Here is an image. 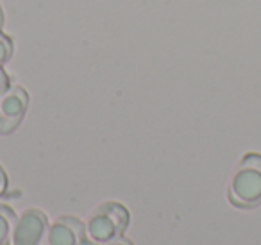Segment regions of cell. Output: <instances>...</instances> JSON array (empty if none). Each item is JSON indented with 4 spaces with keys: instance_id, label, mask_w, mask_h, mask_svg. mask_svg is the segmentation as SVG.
Returning <instances> with one entry per match:
<instances>
[{
    "instance_id": "1",
    "label": "cell",
    "mask_w": 261,
    "mask_h": 245,
    "mask_svg": "<svg viewBox=\"0 0 261 245\" xmlns=\"http://www.w3.org/2000/svg\"><path fill=\"white\" fill-rule=\"evenodd\" d=\"M227 197L240 209H252L261 204V154L249 152L240 159L229 181Z\"/></svg>"
},
{
    "instance_id": "2",
    "label": "cell",
    "mask_w": 261,
    "mask_h": 245,
    "mask_svg": "<svg viewBox=\"0 0 261 245\" xmlns=\"http://www.w3.org/2000/svg\"><path fill=\"white\" fill-rule=\"evenodd\" d=\"M129 209L120 202H102L98 204L84 222L86 241L93 245H108L116 238L123 236L129 226Z\"/></svg>"
},
{
    "instance_id": "3",
    "label": "cell",
    "mask_w": 261,
    "mask_h": 245,
    "mask_svg": "<svg viewBox=\"0 0 261 245\" xmlns=\"http://www.w3.org/2000/svg\"><path fill=\"white\" fill-rule=\"evenodd\" d=\"M48 218L41 209L29 208L16 218L11 245H41L48 231Z\"/></svg>"
},
{
    "instance_id": "4",
    "label": "cell",
    "mask_w": 261,
    "mask_h": 245,
    "mask_svg": "<svg viewBox=\"0 0 261 245\" xmlns=\"http://www.w3.org/2000/svg\"><path fill=\"white\" fill-rule=\"evenodd\" d=\"M29 93L22 86H9L0 95V134H11L25 116Z\"/></svg>"
},
{
    "instance_id": "5",
    "label": "cell",
    "mask_w": 261,
    "mask_h": 245,
    "mask_svg": "<svg viewBox=\"0 0 261 245\" xmlns=\"http://www.w3.org/2000/svg\"><path fill=\"white\" fill-rule=\"evenodd\" d=\"M86 240L84 234V224L77 216L63 215L58 216L48 226L45 234V245H81Z\"/></svg>"
},
{
    "instance_id": "6",
    "label": "cell",
    "mask_w": 261,
    "mask_h": 245,
    "mask_svg": "<svg viewBox=\"0 0 261 245\" xmlns=\"http://www.w3.org/2000/svg\"><path fill=\"white\" fill-rule=\"evenodd\" d=\"M16 224V215L9 206L0 204V245L11 243V234Z\"/></svg>"
},
{
    "instance_id": "7",
    "label": "cell",
    "mask_w": 261,
    "mask_h": 245,
    "mask_svg": "<svg viewBox=\"0 0 261 245\" xmlns=\"http://www.w3.org/2000/svg\"><path fill=\"white\" fill-rule=\"evenodd\" d=\"M13 56V41L6 34L0 33V66L8 63Z\"/></svg>"
},
{
    "instance_id": "8",
    "label": "cell",
    "mask_w": 261,
    "mask_h": 245,
    "mask_svg": "<svg viewBox=\"0 0 261 245\" xmlns=\"http://www.w3.org/2000/svg\"><path fill=\"white\" fill-rule=\"evenodd\" d=\"M6 191H8V174H6V170L0 165V197H2Z\"/></svg>"
},
{
    "instance_id": "9",
    "label": "cell",
    "mask_w": 261,
    "mask_h": 245,
    "mask_svg": "<svg viewBox=\"0 0 261 245\" xmlns=\"http://www.w3.org/2000/svg\"><path fill=\"white\" fill-rule=\"evenodd\" d=\"M8 88H9V77H8V74L4 72V68L0 66V95L4 93Z\"/></svg>"
},
{
    "instance_id": "10",
    "label": "cell",
    "mask_w": 261,
    "mask_h": 245,
    "mask_svg": "<svg viewBox=\"0 0 261 245\" xmlns=\"http://www.w3.org/2000/svg\"><path fill=\"white\" fill-rule=\"evenodd\" d=\"M108 245H135V243H133V241H130L129 238L120 236V238H116L115 241H111V243H108Z\"/></svg>"
},
{
    "instance_id": "11",
    "label": "cell",
    "mask_w": 261,
    "mask_h": 245,
    "mask_svg": "<svg viewBox=\"0 0 261 245\" xmlns=\"http://www.w3.org/2000/svg\"><path fill=\"white\" fill-rule=\"evenodd\" d=\"M2 23H4V9H2V4H0V29H2Z\"/></svg>"
},
{
    "instance_id": "12",
    "label": "cell",
    "mask_w": 261,
    "mask_h": 245,
    "mask_svg": "<svg viewBox=\"0 0 261 245\" xmlns=\"http://www.w3.org/2000/svg\"><path fill=\"white\" fill-rule=\"evenodd\" d=\"M81 245H93V243H90V241H88V243H84V241H83V243H81Z\"/></svg>"
}]
</instances>
